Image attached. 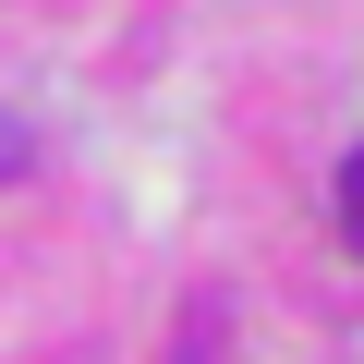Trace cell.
<instances>
[{"instance_id":"1","label":"cell","mask_w":364,"mask_h":364,"mask_svg":"<svg viewBox=\"0 0 364 364\" xmlns=\"http://www.w3.org/2000/svg\"><path fill=\"white\" fill-rule=\"evenodd\" d=\"M340 243H352V255H364V146H352V158H340Z\"/></svg>"},{"instance_id":"2","label":"cell","mask_w":364,"mask_h":364,"mask_svg":"<svg viewBox=\"0 0 364 364\" xmlns=\"http://www.w3.org/2000/svg\"><path fill=\"white\" fill-rule=\"evenodd\" d=\"M25 158H37V134H25L13 109H0V182H25Z\"/></svg>"}]
</instances>
